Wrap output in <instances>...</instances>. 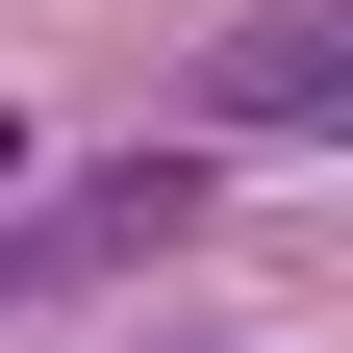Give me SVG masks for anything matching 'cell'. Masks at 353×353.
Segmentation results:
<instances>
[{"label":"cell","mask_w":353,"mask_h":353,"mask_svg":"<svg viewBox=\"0 0 353 353\" xmlns=\"http://www.w3.org/2000/svg\"><path fill=\"white\" fill-rule=\"evenodd\" d=\"M252 126H353V0H252L202 51V152H252Z\"/></svg>","instance_id":"1"},{"label":"cell","mask_w":353,"mask_h":353,"mask_svg":"<svg viewBox=\"0 0 353 353\" xmlns=\"http://www.w3.org/2000/svg\"><path fill=\"white\" fill-rule=\"evenodd\" d=\"M176 202H202V152H126V176H76L51 228H0V303H26V278H101V252H176Z\"/></svg>","instance_id":"2"}]
</instances>
